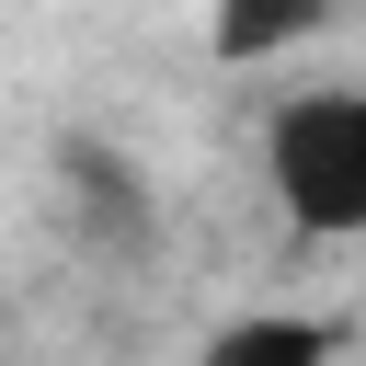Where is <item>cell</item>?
<instances>
[{
    "instance_id": "6da1fadb",
    "label": "cell",
    "mask_w": 366,
    "mask_h": 366,
    "mask_svg": "<svg viewBox=\"0 0 366 366\" xmlns=\"http://www.w3.org/2000/svg\"><path fill=\"white\" fill-rule=\"evenodd\" d=\"M263 172H274V206L309 240H366V92H297V103H274Z\"/></svg>"
},
{
    "instance_id": "7a4b0ae2",
    "label": "cell",
    "mask_w": 366,
    "mask_h": 366,
    "mask_svg": "<svg viewBox=\"0 0 366 366\" xmlns=\"http://www.w3.org/2000/svg\"><path fill=\"white\" fill-rule=\"evenodd\" d=\"M57 194H69V229L103 252V263H137L160 240V194L149 172L114 149V137H57Z\"/></svg>"
},
{
    "instance_id": "3957f363",
    "label": "cell",
    "mask_w": 366,
    "mask_h": 366,
    "mask_svg": "<svg viewBox=\"0 0 366 366\" xmlns=\"http://www.w3.org/2000/svg\"><path fill=\"white\" fill-rule=\"evenodd\" d=\"M320 23H332V0H217L206 46H217V69H263V57L309 46Z\"/></svg>"
},
{
    "instance_id": "277c9868",
    "label": "cell",
    "mask_w": 366,
    "mask_h": 366,
    "mask_svg": "<svg viewBox=\"0 0 366 366\" xmlns=\"http://www.w3.org/2000/svg\"><path fill=\"white\" fill-rule=\"evenodd\" d=\"M332 343H343V320H286V309H263V320L206 332V366H320Z\"/></svg>"
}]
</instances>
